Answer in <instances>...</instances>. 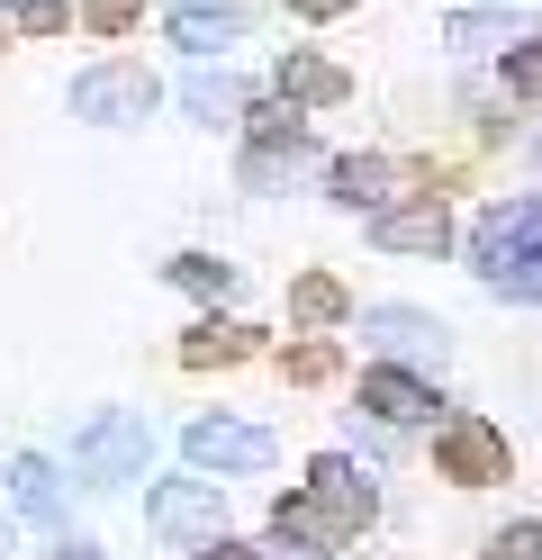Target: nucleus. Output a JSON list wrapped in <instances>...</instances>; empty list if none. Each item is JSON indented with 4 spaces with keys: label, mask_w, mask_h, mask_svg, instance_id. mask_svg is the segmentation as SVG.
<instances>
[{
    "label": "nucleus",
    "mask_w": 542,
    "mask_h": 560,
    "mask_svg": "<svg viewBox=\"0 0 542 560\" xmlns=\"http://www.w3.org/2000/svg\"><path fill=\"white\" fill-rule=\"evenodd\" d=\"M10 488H19V515L55 524V462H36V452H27V462L10 470Z\"/></svg>",
    "instance_id": "nucleus-15"
},
{
    "label": "nucleus",
    "mask_w": 542,
    "mask_h": 560,
    "mask_svg": "<svg viewBox=\"0 0 542 560\" xmlns=\"http://www.w3.org/2000/svg\"><path fill=\"white\" fill-rule=\"evenodd\" d=\"M154 100H163V82L145 63H91V73H72V118H91V127H136V118H154Z\"/></svg>",
    "instance_id": "nucleus-3"
},
{
    "label": "nucleus",
    "mask_w": 542,
    "mask_h": 560,
    "mask_svg": "<svg viewBox=\"0 0 542 560\" xmlns=\"http://www.w3.org/2000/svg\"><path fill=\"white\" fill-rule=\"evenodd\" d=\"M172 37L191 46V55H217V46L244 37V10H235V0H181V10H172Z\"/></svg>",
    "instance_id": "nucleus-11"
},
{
    "label": "nucleus",
    "mask_w": 542,
    "mask_h": 560,
    "mask_svg": "<svg viewBox=\"0 0 542 560\" xmlns=\"http://www.w3.org/2000/svg\"><path fill=\"white\" fill-rule=\"evenodd\" d=\"M497 37H506V46H524V37H516V19H452V46H497Z\"/></svg>",
    "instance_id": "nucleus-22"
},
{
    "label": "nucleus",
    "mask_w": 542,
    "mask_h": 560,
    "mask_svg": "<svg viewBox=\"0 0 542 560\" xmlns=\"http://www.w3.org/2000/svg\"><path fill=\"white\" fill-rule=\"evenodd\" d=\"M55 560H100V551L91 542H55Z\"/></svg>",
    "instance_id": "nucleus-28"
},
{
    "label": "nucleus",
    "mask_w": 542,
    "mask_h": 560,
    "mask_svg": "<svg viewBox=\"0 0 542 560\" xmlns=\"http://www.w3.org/2000/svg\"><path fill=\"white\" fill-rule=\"evenodd\" d=\"M191 560H253V551H235V542H217V534H208V551H191Z\"/></svg>",
    "instance_id": "nucleus-26"
},
{
    "label": "nucleus",
    "mask_w": 542,
    "mask_h": 560,
    "mask_svg": "<svg viewBox=\"0 0 542 560\" xmlns=\"http://www.w3.org/2000/svg\"><path fill=\"white\" fill-rule=\"evenodd\" d=\"M506 91H524V100H542V37H524L516 55H506Z\"/></svg>",
    "instance_id": "nucleus-19"
},
{
    "label": "nucleus",
    "mask_w": 542,
    "mask_h": 560,
    "mask_svg": "<svg viewBox=\"0 0 542 560\" xmlns=\"http://www.w3.org/2000/svg\"><path fill=\"white\" fill-rule=\"evenodd\" d=\"M145 515H154L172 542H191V534H217V524H227V506H217V479H163L154 498H145Z\"/></svg>",
    "instance_id": "nucleus-7"
},
{
    "label": "nucleus",
    "mask_w": 542,
    "mask_h": 560,
    "mask_svg": "<svg viewBox=\"0 0 542 560\" xmlns=\"http://www.w3.org/2000/svg\"><path fill=\"white\" fill-rule=\"evenodd\" d=\"M181 100H191V109L217 127V118H235V109H244V82H235V73H191V82H181Z\"/></svg>",
    "instance_id": "nucleus-14"
},
{
    "label": "nucleus",
    "mask_w": 542,
    "mask_h": 560,
    "mask_svg": "<svg viewBox=\"0 0 542 560\" xmlns=\"http://www.w3.org/2000/svg\"><path fill=\"white\" fill-rule=\"evenodd\" d=\"M488 560H542V515L533 524H506V534L488 542Z\"/></svg>",
    "instance_id": "nucleus-20"
},
{
    "label": "nucleus",
    "mask_w": 542,
    "mask_h": 560,
    "mask_svg": "<svg viewBox=\"0 0 542 560\" xmlns=\"http://www.w3.org/2000/svg\"><path fill=\"white\" fill-rule=\"evenodd\" d=\"M434 462H443V479H461V488H488V479H506V443H497V425H480V416H443V425H434Z\"/></svg>",
    "instance_id": "nucleus-5"
},
{
    "label": "nucleus",
    "mask_w": 542,
    "mask_h": 560,
    "mask_svg": "<svg viewBox=\"0 0 542 560\" xmlns=\"http://www.w3.org/2000/svg\"><path fill=\"white\" fill-rule=\"evenodd\" d=\"M361 524H371V479H361L344 452H325V462L308 470L299 498H280L272 534H280L289 551H335V542H353V534H361Z\"/></svg>",
    "instance_id": "nucleus-1"
},
{
    "label": "nucleus",
    "mask_w": 542,
    "mask_h": 560,
    "mask_svg": "<svg viewBox=\"0 0 542 560\" xmlns=\"http://www.w3.org/2000/svg\"><path fill=\"white\" fill-rule=\"evenodd\" d=\"M136 10H145V0H82V19L100 27V37H127V27H136Z\"/></svg>",
    "instance_id": "nucleus-21"
},
{
    "label": "nucleus",
    "mask_w": 542,
    "mask_h": 560,
    "mask_svg": "<svg viewBox=\"0 0 542 560\" xmlns=\"http://www.w3.org/2000/svg\"><path fill=\"white\" fill-rule=\"evenodd\" d=\"M244 353H253L244 326H199L191 343H181V362H199V371H208V362H244Z\"/></svg>",
    "instance_id": "nucleus-16"
},
{
    "label": "nucleus",
    "mask_w": 542,
    "mask_h": 560,
    "mask_svg": "<svg viewBox=\"0 0 542 560\" xmlns=\"http://www.w3.org/2000/svg\"><path fill=\"white\" fill-rule=\"evenodd\" d=\"M325 190H335V208H389V190H397V163L389 154H344L335 172H325Z\"/></svg>",
    "instance_id": "nucleus-10"
},
{
    "label": "nucleus",
    "mask_w": 542,
    "mask_h": 560,
    "mask_svg": "<svg viewBox=\"0 0 542 560\" xmlns=\"http://www.w3.org/2000/svg\"><path fill=\"white\" fill-rule=\"evenodd\" d=\"M335 371V353H325V343H299V353H289V380H325Z\"/></svg>",
    "instance_id": "nucleus-24"
},
{
    "label": "nucleus",
    "mask_w": 542,
    "mask_h": 560,
    "mask_svg": "<svg viewBox=\"0 0 542 560\" xmlns=\"http://www.w3.org/2000/svg\"><path fill=\"white\" fill-rule=\"evenodd\" d=\"M299 19H335V10H353V0H289Z\"/></svg>",
    "instance_id": "nucleus-25"
},
{
    "label": "nucleus",
    "mask_w": 542,
    "mask_h": 560,
    "mask_svg": "<svg viewBox=\"0 0 542 560\" xmlns=\"http://www.w3.org/2000/svg\"><path fill=\"white\" fill-rule=\"evenodd\" d=\"M361 407H371V416H389V425H425V416H434V389H425L416 371L380 362V371H361Z\"/></svg>",
    "instance_id": "nucleus-9"
},
{
    "label": "nucleus",
    "mask_w": 542,
    "mask_h": 560,
    "mask_svg": "<svg viewBox=\"0 0 542 560\" xmlns=\"http://www.w3.org/2000/svg\"><path fill=\"white\" fill-rule=\"evenodd\" d=\"M0 46H10V19H0Z\"/></svg>",
    "instance_id": "nucleus-29"
},
{
    "label": "nucleus",
    "mask_w": 542,
    "mask_h": 560,
    "mask_svg": "<svg viewBox=\"0 0 542 560\" xmlns=\"http://www.w3.org/2000/svg\"><path fill=\"white\" fill-rule=\"evenodd\" d=\"M470 271H480L497 299H533L542 307V199H497L488 218L470 226Z\"/></svg>",
    "instance_id": "nucleus-2"
},
{
    "label": "nucleus",
    "mask_w": 542,
    "mask_h": 560,
    "mask_svg": "<svg viewBox=\"0 0 542 560\" xmlns=\"http://www.w3.org/2000/svg\"><path fill=\"white\" fill-rule=\"evenodd\" d=\"M361 335L380 353H407V362H443V326L416 317V307H361Z\"/></svg>",
    "instance_id": "nucleus-8"
},
{
    "label": "nucleus",
    "mask_w": 542,
    "mask_h": 560,
    "mask_svg": "<svg viewBox=\"0 0 542 560\" xmlns=\"http://www.w3.org/2000/svg\"><path fill=\"white\" fill-rule=\"evenodd\" d=\"M72 470L91 488H118V479H145V416H100V425L72 434Z\"/></svg>",
    "instance_id": "nucleus-4"
},
{
    "label": "nucleus",
    "mask_w": 542,
    "mask_h": 560,
    "mask_svg": "<svg viewBox=\"0 0 542 560\" xmlns=\"http://www.w3.org/2000/svg\"><path fill=\"white\" fill-rule=\"evenodd\" d=\"M344 91H353V82H344L325 55H289V63H280V100H289V109H335Z\"/></svg>",
    "instance_id": "nucleus-13"
},
{
    "label": "nucleus",
    "mask_w": 542,
    "mask_h": 560,
    "mask_svg": "<svg viewBox=\"0 0 542 560\" xmlns=\"http://www.w3.org/2000/svg\"><path fill=\"white\" fill-rule=\"evenodd\" d=\"M389 254H443L452 244V218H443V199L434 208H380V226H371Z\"/></svg>",
    "instance_id": "nucleus-12"
},
{
    "label": "nucleus",
    "mask_w": 542,
    "mask_h": 560,
    "mask_svg": "<svg viewBox=\"0 0 542 560\" xmlns=\"http://www.w3.org/2000/svg\"><path fill=\"white\" fill-rule=\"evenodd\" d=\"M172 280H181V290H217V299L235 290V271H227V262H208V254H181V262H172Z\"/></svg>",
    "instance_id": "nucleus-18"
},
{
    "label": "nucleus",
    "mask_w": 542,
    "mask_h": 560,
    "mask_svg": "<svg viewBox=\"0 0 542 560\" xmlns=\"http://www.w3.org/2000/svg\"><path fill=\"white\" fill-rule=\"evenodd\" d=\"M10 542H19V515H10V506H0V560H10Z\"/></svg>",
    "instance_id": "nucleus-27"
},
{
    "label": "nucleus",
    "mask_w": 542,
    "mask_h": 560,
    "mask_svg": "<svg viewBox=\"0 0 542 560\" xmlns=\"http://www.w3.org/2000/svg\"><path fill=\"white\" fill-rule=\"evenodd\" d=\"M199 470H272V434L263 425H235V416H199L191 434H181Z\"/></svg>",
    "instance_id": "nucleus-6"
},
{
    "label": "nucleus",
    "mask_w": 542,
    "mask_h": 560,
    "mask_svg": "<svg viewBox=\"0 0 542 560\" xmlns=\"http://www.w3.org/2000/svg\"><path fill=\"white\" fill-rule=\"evenodd\" d=\"M289 307H299L308 326H335V317H344V290H335V280L316 271V280H299V290H289Z\"/></svg>",
    "instance_id": "nucleus-17"
},
{
    "label": "nucleus",
    "mask_w": 542,
    "mask_h": 560,
    "mask_svg": "<svg viewBox=\"0 0 542 560\" xmlns=\"http://www.w3.org/2000/svg\"><path fill=\"white\" fill-rule=\"evenodd\" d=\"M72 10H64V0H19V27H36V37H55V27H64Z\"/></svg>",
    "instance_id": "nucleus-23"
}]
</instances>
